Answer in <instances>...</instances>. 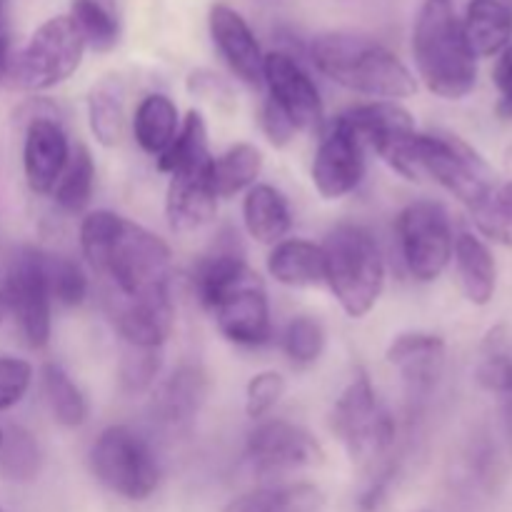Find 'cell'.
I'll use <instances>...</instances> for the list:
<instances>
[{
    "label": "cell",
    "mask_w": 512,
    "mask_h": 512,
    "mask_svg": "<svg viewBox=\"0 0 512 512\" xmlns=\"http://www.w3.org/2000/svg\"><path fill=\"white\" fill-rule=\"evenodd\" d=\"M80 248L95 273L125 300L170 295V248L155 233L110 210H95L80 225Z\"/></svg>",
    "instance_id": "6da1fadb"
},
{
    "label": "cell",
    "mask_w": 512,
    "mask_h": 512,
    "mask_svg": "<svg viewBox=\"0 0 512 512\" xmlns=\"http://www.w3.org/2000/svg\"><path fill=\"white\" fill-rule=\"evenodd\" d=\"M310 60L325 78L370 98L400 100L418 90V83L403 60L365 35H318L310 43Z\"/></svg>",
    "instance_id": "7a4b0ae2"
},
{
    "label": "cell",
    "mask_w": 512,
    "mask_h": 512,
    "mask_svg": "<svg viewBox=\"0 0 512 512\" xmlns=\"http://www.w3.org/2000/svg\"><path fill=\"white\" fill-rule=\"evenodd\" d=\"M413 55L423 83L440 98L460 100L478 83V58L453 0H425L415 18Z\"/></svg>",
    "instance_id": "3957f363"
},
{
    "label": "cell",
    "mask_w": 512,
    "mask_h": 512,
    "mask_svg": "<svg viewBox=\"0 0 512 512\" xmlns=\"http://www.w3.org/2000/svg\"><path fill=\"white\" fill-rule=\"evenodd\" d=\"M325 283L350 318H363L378 303L385 285V260L368 228L343 223L323 243Z\"/></svg>",
    "instance_id": "277c9868"
},
{
    "label": "cell",
    "mask_w": 512,
    "mask_h": 512,
    "mask_svg": "<svg viewBox=\"0 0 512 512\" xmlns=\"http://www.w3.org/2000/svg\"><path fill=\"white\" fill-rule=\"evenodd\" d=\"M85 40L70 15L45 20L28 43L10 55L5 85L23 93H40L68 80L83 63Z\"/></svg>",
    "instance_id": "5b68a950"
},
{
    "label": "cell",
    "mask_w": 512,
    "mask_h": 512,
    "mask_svg": "<svg viewBox=\"0 0 512 512\" xmlns=\"http://www.w3.org/2000/svg\"><path fill=\"white\" fill-rule=\"evenodd\" d=\"M413 168L418 180L430 175L473 210L495 188V173L483 155L450 133H418L413 140Z\"/></svg>",
    "instance_id": "8992f818"
},
{
    "label": "cell",
    "mask_w": 512,
    "mask_h": 512,
    "mask_svg": "<svg viewBox=\"0 0 512 512\" xmlns=\"http://www.w3.org/2000/svg\"><path fill=\"white\" fill-rule=\"evenodd\" d=\"M90 470L100 485L125 500H148L160 485L153 448L135 430L110 425L90 448Z\"/></svg>",
    "instance_id": "52a82bcc"
},
{
    "label": "cell",
    "mask_w": 512,
    "mask_h": 512,
    "mask_svg": "<svg viewBox=\"0 0 512 512\" xmlns=\"http://www.w3.org/2000/svg\"><path fill=\"white\" fill-rule=\"evenodd\" d=\"M330 428L358 463L373 465L383 458L395 440V420L380 405L373 383L365 373L350 380L348 388L335 400Z\"/></svg>",
    "instance_id": "ba28073f"
},
{
    "label": "cell",
    "mask_w": 512,
    "mask_h": 512,
    "mask_svg": "<svg viewBox=\"0 0 512 512\" xmlns=\"http://www.w3.org/2000/svg\"><path fill=\"white\" fill-rule=\"evenodd\" d=\"M398 238L410 275L433 283L453 260V228L445 208L435 200H415L398 215Z\"/></svg>",
    "instance_id": "9c48e42d"
},
{
    "label": "cell",
    "mask_w": 512,
    "mask_h": 512,
    "mask_svg": "<svg viewBox=\"0 0 512 512\" xmlns=\"http://www.w3.org/2000/svg\"><path fill=\"white\" fill-rule=\"evenodd\" d=\"M8 313L18 323V333L28 348L40 350L50 340V290L45 278V253L35 248L15 250L5 273Z\"/></svg>",
    "instance_id": "30bf717a"
},
{
    "label": "cell",
    "mask_w": 512,
    "mask_h": 512,
    "mask_svg": "<svg viewBox=\"0 0 512 512\" xmlns=\"http://www.w3.org/2000/svg\"><path fill=\"white\" fill-rule=\"evenodd\" d=\"M18 118L25 120V180L33 193H53L70 158V143L60 125L58 108L45 98H30L20 105Z\"/></svg>",
    "instance_id": "8fae6325"
},
{
    "label": "cell",
    "mask_w": 512,
    "mask_h": 512,
    "mask_svg": "<svg viewBox=\"0 0 512 512\" xmlns=\"http://www.w3.org/2000/svg\"><path fill=\"white\" fill-rule=\"evenodd\" d=\"M340 118L358 135L360 143L370 145L390 168L398 170L403 178L418 180L413 168V140L418 130L413 115L403 105L395 100H375V103L355 105Z\"/></svg>",
    "instance_id": "7c38bea8"
},
{
    "label": "cell",
    "mask_w": 512,
    "mask_h": 512,
    "mask_svg": "<svg viewBox=\"0 0 512 512\" xmlns=\"http://www.w3.org/2000/svg\"><path fill=\"white\" fill-rule=\"evenodd\" d=\"M208 310L215 315L220 333L235 345L258 348L270 340V305L265 285L253 268H243L213 300Z\"/></svg>",
    "instance_id": "4fadbf2b"
},
{
    "label": "cell",
    "mask_w": 512,
    "mask_h": 512,
    "mask_svg": "<svg viewBox=\"0 0 512 512\" xmlns=\"http://www.w3.org/2000/svg\"><path fill=\"white\" fill-rule=\"evenodd\" d=\"M248 463L258 478L293 473L300 468H313L325 460L323 445L300 425L288 420L260 423L248 435Z\"/></svg>",
    "instance_id": "5bb4252c"
},
{
    "label": "cell",
    "mask_w": 512,
    "mask_h": 512,
    "mask_svg": "<svg viewBox=\"0 0 512 512\" xmlns=\"http://www.w3.org/2000/svg\"><path fill=\"white\" fill-rule=\"evenodd\" d=\"M263 83L270 103L278 105L295 130H318L323 123V98L308 70L285 50H273L263 60Z\"/></svg>",
    "instance_id": "9a60e30c"
},
{
    "label": "cell",
    "mask_w": 512,
    "mask_h": 512,
    "mask_svg": "<svg viewBox=\"0 0 512 512\" xmlns=\"http://www.w3.org/2000/svg\"><path fill=\"white\" fill-rule=\"evenodd\" d=\"M365 175V145L343 118L330 125L313 158V185L325 200L353 193Z\"/></svg>",
    "instance_id": "2e32d148"
},
{
    "label": "cell",
    "mask_w": 512,
    "mask_h": 512,
    "mask_svg": "<svg viewBox=\"0 0 512 512\" xmlns=\"http://www.w3.org/2000/svg\"><path fill=\"white\" fill-rule=\"evenodd\" d=\"M210 35H213L215 48L220 50L228 68L238 75L243 83L260 85L263 83V50L258 38L245 23L243 15L225 3H215L210 8Z\"/></svg>",
    "instance_id": "e0dca14e"
},
{
    "label": "cell",
    "mask_w": 512,
    "mask_h": 512,
    "mask_svg": "<svg viewBox=\"0 0 512 512\" xmlns=\"http://www.w3.org/2000/svg\"><path fill=\"white\" fill-rule=\"evenodd\" d=\"M388 363L400 370L410 398H425L445 368V340L435 333H403L385 353Z\"/></svg>",
    "instance_id": "ac0fdd59"
},
{
    "label": "cell",
    "mask_w": 512,
    "mask_h": 512,
    "mask_svg": "<svg viewBox=\"0 0 512 512\" xmlns=\"http://www.w3.org/2000/svg\"><path fill=\"white\" fill-rule=\"evenodd\" d=\"M210 163L170 175L165 213H168L173 230H180V233L198 230L208 225L218 213V193H215L213 178H210Z\"/></svg>",
    "instance_id": "d6986e66"
},
{
    "label": "cell",
    "mask_w": 512,
    "mask_h": 512,
    "mask_svg": "<svg viewBox=\"0 0 512 512\" xmlns=\"http://www.w3.org/2000/svg\"><path fill=\"white\" fill-rule=\"evenodd\" d=\"M110 318L118 328L125 345L135 348H160L173 328V303L170 295L160 298H138L125 300L110 295Z\"/></svg>",
    "instance_id": "ffe728a7"
},
{
    "label": "cell",
    "mask_w": 512,
    "mask_h": 512,
    "mask_svg": "<svg viewBox=\"0 0 512 512\" xmlns=\"http://www.w3.org/2000/svg\"><path fill=\"white\" fill-rule=\"evenodd\" d=\"M268 270L280 285L288 288H320L325 285L323 245L303 238L280 240L268 255Z\"/></svg>",
    "instance_id": "44dd1931"
},
{
    "label": "cell",
    "mask_w": 512,
    "mask_h": 512,
    "mask_svg": "<svg viewBox=\"0 0 512 512\" xmlns=\"http://www.w3.org/2000/svg\"><path fill=\"white\" fill-rule=\"evenodd\" d=\"M460 23L475 58H493L512 43V10L503 0H470Z\"/></svg>",
    "instance_id": "7402d4cb"
},
{
    "label": "cell",
    "mask_w": 512,
    "mask_h": 512,
    "mask_svg": "<svg viewBox=\"0 0 512 512\" xmlns=\"http://www.w3.org/2000/svg\"><path fill=\"white\" fill-rule=\"evenodd\" d=\"M205 393H208L205 373L198 365L185 363L170 375L168 383L155 395L153 413L158 415L160 423L170 425V428H183L198 415Z\"/></svg>",
    "instance_id": "603a6c76"
},
{
    "label": "cell",
    "mask_w": 512,
    "mask_h": 512,
    "mask_svg": "<svg viewBox=\"0 0 512 512\" xmlns=\"http://www.w3.org/2000/svg\"><path fill=\"white\" fill-rule=\"evenodd\" d=\"M458 278L465 298L473 305H488L498 290V265L488 245L473 233H460L453 245Z\"/></svg>",
    "instance_id": "cb8c5ba5"
},
{
    "label": "cell",
    "mask_w": 512,
    "mask_h": 512,
    "mask_svg": "<svg viewBox=\"0 0 512 512\" xmlns=\"http://www.w3.org/2000/svg\"><path fill=\"white\" fill-rule=\"evenodd\" d=\"M243 220L250 238L263 245H278L293 223L288 200L273 185H253L245 193Z\"/></svg>",
    "instance_id": "d4e9b609"
},
{
    "label": "cell",
    "mask_w": 512,
    "mask_h": 512,
    "mask_svg": "<svg viewBox=\"0 0 512 512\" xmlns=\"http://www.w3.org/2000/svg\"><path fill=\"white\" fill-rule=\"evenodd\" d=\"M88 120L100 145L115 148L123 143L128 115H125V85L118 75H108L90 88Z\"/></svg>",
    "instance_id": "484cf974"
},
{
    "label": "cell",
    "mask_w": 512,
    "mask_h": 512,
    "mask_svg": "<svg viewBox=\"0 0 512 512\" xmlns=\"http://www.w3.org/2000/svg\"><path fill=\"white\" fill-rule=\"evenodd\" d=\"M178 130V108L168 95L150 93L140 100L133 115V135L145 153L160 158L170 148Z\"/></svg>",
    "instance_id": "4316f807"
},
{
    "label": "cell",
    "mask_w": 512,
    "mask_h": 512,
    "mask_svg": "<svg viewBox=\"0 0 512 512\" xmlns=\"http://www.w3.org/2000/svg\"><path fill=\"white\" fill-rule=\"evenodd\" d=\"M323 493L310 483L268 485L240 495L223 512H318Z\"/></svg>",
    "instance_id": "83f0119b"
},
{
    "label": "cell",
    "mask_w": 512,
    "mask_h": 512,
    "mask_svg": "<svg viewBox=\"0 0 512 512\" xmlns=\"http://www.w3.org/2000/svg\"><path fill=\"white\" fill-rule=\"evenodd\" d=\"M263 173V153L250 143H238L213 158L210 178L218 198H230L245 188H253Z\"/></svg>",
    "instance_id": "f1b7e54d"
},
{
    "label": "cell",
    "mask_w": 512,
    "mask_h": 512,
    "mask_svg": "<svg viewBox=\"0 0 512 512\" xmlns=\"http://www.w3.org/2000/svg\"><path fill=\"white\" fill-rule=\"evenodd\" d=\"M210 160H213V155H210L208 148L205 120L198 110H190L183 123H180V130L173 143H170V148L158 158V168L163 173L175 175L200 168V165L210 163Z\"/></svg>",
    "instance_id": "f546056e"
},
{
    "label": "cell",
    "mask_w": 512,
    "mask_h": 512,
    "mask_svg": "<svg viewBox=\"0 0 512 512\" xmlns=\"http://www.w3.org/2000/svg\"><path fill=\"white\" fill-rule=\"evenodd\" d=\"M43 395L53 418L63 428H78L88 418V403L83 393L60 365L48 363L43 368Z\"/></svg>",
    "instance_id": "4dcf8cb0"
},
{
    "label": "cell",
    "mask_w": 512,
    "mask_h": 512,
    "mask_svg": "<svg viewBox=\"0 0 512 512\" xmlns=\"http://www.w3.org/2000/svg\"><path fill=\"white\" fill-rule=\"evenodd\" d=\"M95 185V163L93 155L85 145H75L70 150V158L65 163L63 175H60L58 185H55V203L65 210V213H80L85 205L93 198Z\"/></svg>",
    "instance_id": "1f68e13d"
},
{
    "label": "cell",
    "mask_w": 512,
    "mask_h": 512,
    "mask_svg": "<svg viewBox=\"0 0 512 512\" xmlns=\"http://www.w3.org/2000/svg\"><path fill=\"white\" fill-rule=\"evenodd\" d=\"M470 213L485 238L512 245V183H495Z\"/></svg>",
    "instance_id": "d6a6232c"
},
{
    "label": "cell",
    "mask_w": 512,
    "mask_h": 512,
    "mask_svg": "<svg viewBox=\"0 0 512 512\" xmlns=\"http://www.w3.org/2000/svg\"><path fill=\"white\" fill-rule=\"evenodd\" d=\"M68 15L78 25L85 45H90L93 50L115 48L120 38L118 10L103 8V5L90 3V0H73V10Z\"/></svg>",
    "instance_id": "836d02e7"
},
{
    "label": "cell",
    "mask_w": 512,
    "mask_h": 512,
    "mask_svg": "<svg viewBox=\"0 0 512 512\" xmlns=\"http://www.w3.org/2000/svg\"><path fill=\"white\" fill-rule=\"evenodd\" d=\"M40 470V448L33 435L23 428H10L3 433L0 445V473L8 480H33Z\"/></svg>",
    "instance_id": "e575fe53"
},
{
    "label": "cell",
    "mask_w": 512,
    "mask_h": 512,
    "mask_svg": "<svg viewBox=\"0 0 512 512\" xmlns=\"http://www.w3.org/2000/svg\"><path fill=\"white\" fill-rule=\"evenodd\" d=\"M45 278H48L50 298L55 303L75 308L88 298V278L83 268L65 255L45 253Z\"/></svg>",
    "instance_id": "d590c367"
},
{
    "label": "cell",
    "mask_w": 512,
    "mask_h": 512,
    "mask_svg": "<svg viewBox=\"0 0 512 512\" xmlns=\"http://www.w3.org/2000/svg\"><path fill=\"white\" fill-rule=\"evenodd\" d=\"M325 348V330L310 315H298L285 325L283 333V350L298 368H308L323 355Z\"/></svg>",
    "instance_id": "8d00e7d4"
},
{
    "label": "cell",
    "mask_w": 512,
    "mask_h": 512,
    "mask_svg": "<svg viewBox=\"0 0 512 512\" xmlns=\"http://www.w3.org/2000/svg\"><path fill=\"white\" fill-rule=\"evenodd\" d=\"M160 370V348H135L125 345L120 358V385L125 393L138 395L153 385Z\"/></svg>",
    "instance_id": "74e56055"
},
{
    "label": "cell",
    "mask_w": 512,
    "mask_h": 512,
    "mask_svg": "<svg viewBox=\"0 0 512 512\" xmlns=\"http://www.w3.org/2000/svg\"><path fill=\"white\" fill-rule=\"evenodd\" d=\"M285 393V378L275 370H265V373H258L248 383V390H245V413L253 420H260L263 415H268L270 410L278 405V400L283 398Z\"/></svg>",
    "instance_id": "f35d334b"
},
{
    "label": "cell",
    "mask_w": 512,
    "mask_h": 512,
    "mask_svg": "<svg viewBox=\"0 0 512 512\" xmlns=\"http://www.w3.org/2000/svg\"><path fill=\"white\" fill-rule=\"evenodd\" d=\"M33 380V368L30 363L10 355H0V413L10 410L25 398Z\"/></svg>",
    "instance_id": "ab89813d"
},
{
    "label": "cell",
    "mask_w": 512,
    "mask_h": 512,
    "mask_svg": "<svg viewBox=\"0 0 512 512\" xmlns=\"http://www.w3.org/2000/svg\"><path fill=\"white\" fill-rule=\"evenodd\" d=\"M188 93L210 103L215 110H223V113H233L235 110L233 88L213 70H193L188 75Z\"/></svg>",
    "instance_id": "60d3db41"
},
{
    "label": "cell",
    "mask_w": 512,
    "mask_h": 512,
    "mask_svg": "<svg viewBox=\"0 0 512 512\" xmlns=\"http://www.w3.org/2000/svg\"><path fill=\"white\" fill-rule=\"evenodd\" d=\"M260 128H263L265 138H268L275 148L288 145L290 140H293V135L298 133L295 125L285 118L283 110H280L275 103H270V100H265L263 108H260Z\"/></svg>",
    "instance_id": "b9f144b4"
},
{
    "label": "cell",
    "mask_w": 512,
    "mask_h": 512,
    "mask_svg": "<svg viewBox=\"0 0 512 512\" xmlns=\"http://www.w3.org/2000/svg\"><path fill=\"white\" fill-rule=\"evenodd\" d=\"M493 83L498 88V110L500 118L512 120V43L503 53L498 55V63H495L493 70Z\"/></svg>",
    "instance_id": "7bdbcfd3"
},
{
    "label": "cell",
    "mask_w": 512,
    "mask_h": 512,
    "mask_svg": "<svg viewBox=\"0 0 512 512\" xmlns=\"http://www.w3.org/2000/svg\"><path fill=\"white\" fill-rule=\"evenodd\" d=\"M503 400V428H505V438H508L510 450H512V383L510 388L500 395Z\"/></svg>",
    "instance_id": "ee69618b"
},
{
    "label": "cell",
    "mask_w": 512,
    "mask_h": 512,
    "mask_svg": "<svg viewBox=\"0 0 512 512\" xmlns=\"http://www.w3.org/2000/svg\"><path fill=\"white\" fill-rule=\"evenodd\" d=\"M10 63V33L8 23H0V78L5 75V68Z\"/></svg>",
    "instance_id": "f6af8a7d"
},
{
    "label": "cell",
    "mask_w": 512,
    "mask_h": 512,
    "mask_svg": "<svg viewBox=\"0 0 512 512\" xmlns=\"http://www.w3.org/2000/svg\"><path fill=\"white\" fill-rule=\"evenodd\" d=\"M5 315H8V300H5V290L3 285H0V323H3Z\"/></svg>",
    "instance_id": "bcb514c9"
},
{
    "label": "cell",
    "mask_w": 512,
    "mask_h": 512,
    "mask_svg": "<svg viewBox=\"0 0 512 512\" xmlns=\"http://www.w3.org/2000/svg\"><path fill=\"white\" fill-rule=\"evenodd\" d=\"M90 3H98V5H103V8L115 10V0H90Z\"/></svg>",
    "instance_id": "7dc6e473"
},
{
    "label": "cell",
    "mask_w": 512,
    "mask_h": 512,
    "mask_svg": "<svg viewBox=\"0 0 512 512\" xmlns=\"http://www.w3.org/2000/svg\"><path fill=\"white\" fill-rule=\"evenodd\" d=\"M0 445H3V430H0Z\"/></svg>",
    "instance_id": "c3c4849f"
},
{
    "label": "cell",
    "mask_w": 512,
    "mask_h": 512,
    "mask_svg": "<svg viewBox=\"0 0 512 512\" xmlns=\"http://www.w3.org/2000/svg\"><path fill=\"white\" fill-rule=\"evenodd\" d=\"M420 512H428V510H420Z\"/></svg>",
    "instance_id": "681fc988"
},
{
    "label": "cell",
    "mask_w": 512,
    "mask_h": 512,
    "mask_svg": "<svg viewBox=\"0 0 512 512\" xmlns=\"http://www.w3.org/2000/svg\"><path fill=\"white\" fill-rule=\"evenodd\" d=\"M0 512H3V508H0Z\"/></svg>",
    "instance_id": "f907efd6"
}]
</instances>
